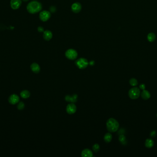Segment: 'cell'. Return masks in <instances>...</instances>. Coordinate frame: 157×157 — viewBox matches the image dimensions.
<instances>
[{
    "mask_svg": "<svg viewBox=\"0 0 157 157\" xmlns=\"http://www.w3.org/2000/svg\"><path fill=\"white\" fill-rule=\"evenodd\" d=\"M119 140L121 142H124L126 140V137L124 135H121L119 137Z\"/></svg>",
    "mask_w": 157,
    "mask_h": 157,
    "instance_id": "23",
    "label": "cell"
},
{
    "mask_svg": "<svg viewBox=\"0 0 157 157\" xmlns=\"http://www.w3.org/2000/svg\"><path fill=\"white\" fill-rule=\"evenodd\" d=\"M145 144L146 147H147V148H150L153 146L154 142V141L153 140L148 138L146 140Z\"/></svg>",
    "mask_w": 157,
    "mask_h": 157,
    "instance_id": "16",
    "label": "cell"
},
{
    "mask_svg": "<svg viewBox=\"0 0 157 157\" xmlns=\"http://www.w3.org/2000/svg\"><path fill=\"white\" fill-rule=\"evenodd\" d=\"M66 57L70 60H75L78 56V52L74 49H69L65 53Z\"/></svg>",
    "mask_w": 157,
    "mask_h": 157,
    "instance_id": "5",
    "label": "cell"
},
{
    "mask_svg": "<svg viewBox=\"0 0 157 157\" xmlns=\"http://www.w3.org/2000/svg\"><path fill=\"white\" fill-rule=\"evenodd\" d=\"M19 101V96L16 94H13L11 95L8 98V101L9 103L12 105H15L18 103Z\"/></svg>",
    "mask_w": 157,
    "mask_h": 157,
    "instance_id": "9",
    "label": "cell"
},
{
    "mask_svg": "<svg viewBox=\"0 0 157 157\" xmlns=\"http://www.w3.org/2000/svg\"><path fill=\"white\" fill-rule=\"evenodd\" d=\"M77 97H78V96L77 94H74V95H73L72 96H70L69 95H67L65 97V99L68 102H70L71 103H75V102H76L77 100Z\"/></svg>",
    "mask_w": 157,
    "mask_h": 157,
    "instance_id": "13",
    "label": "cell"
},
{
    "mask_svg": "<svg viewBox=\"0 0 157 157\" xmlns=\"http://www.w3.org/2000/svg\"><path fill=\"white\" fill-rule=\"evenodd\" d=\"M52 33L49 30H46L44 31L43 37L45 40L46 41H50L52 37Z\"/></svg>",
    "mask_w": 157,
    "mask_h": 157,
    "instance_id": "11",
    "label": "cell"
},
{
    "mask_svg": "<svg viewBox=\"0 0 157 157\" xmlns=\"http://www.w3.org/2000/svg\"><path fill=\"white\" fill-rule=\"evenodd\" d=\"M94 61H93V60H92V61H90V63H89V64H90V65H91V66H93L94 65Z\"/></svg>",
    "mask_w": 157,
    "mask_h": 157,
    "instance_id": "28",
    "label": "cell"
},
{
    "mask_svg": "<svg viewBox=\"0 0 157 157\" xmlns=\"http://www.w3.org/2000/svg\"><path fill=\"white\" fill-rule=\"evenodd\" d=\"M156 116H157V115H156Z\"/></svg>",
    "mask_w": 157,
    "mask_h": 157,
    "instance_id": "30",
    "label": "cell"
},
{
    "mask_svg": "<svg viewBox=\"0 0 157 157\" xmlns=\"http://www.w3.org/2000/svg\"><path fill=\"white\" fill-rule=\"evenodd\" d=\"M25 106V103L21 101V102H19L18 105H17V108L19 110H22L24 109Z\"/></svg>",
    "mask_w": 157,
    "mask_h": 157,
    "instance_id": "21",
    "label": "cell"
},
{
    "mask_svg": "<svg viewBox=\"0 0 157 157\" xmlns=\"http://www.w3.org/2000/svg\"><path fill=\"white\" fill-rule=\"evenodd\" d=\"M147 40L149 42H153L156 39V36L153 33H149L147 35Z\"/></svg>",
    "mask_w": 157,
    "mask_h": 157,
    "instance_id": "19",
    "label": "cell"
},
{
    "mask_svg": "<svg viewBox=\"0 0 157 157\" xmlns=\"http://www.w3.org/2000/svg\"><path fill=\"white\" fill-rule=\"evenodd\" d=\"M77 110V107L74 103H71L67 105L66 107V111L69 114H74Z\"/></svg>",
    "mask_w": 157,
    "mask_h": 157,
    "instance_id": "8",
    "label": "cell"
},
{
    "mask_svg": "<svg viewBox=\"0 0 157 157\" xmlns=\"http://www.w3.org/2000/svg\"><path fill=\"white\" fill-rule=\"evenodd\" d=\"M81 156L83 157H91L93 156L92 151L89 149H85L82 151Z\"/></svg>",
    "mask_w": 157,
    "mask_h": 157,
    "instance_id": "14",
    "label": "cell"
},
{
    "mask_svg": "<svg viewBox=\"0 0 157 157\" xmlns=\"http://www.w3.org/2000/svg\"><path fill=\"white\" fill-rule=\"evenodd\" d=\"M130 84L132 86H136L138 84V81L136 78H132L130 80Z\"/></svg>",
    "mask_w": 157,
    "mask_h": 157,
    "instance_id": "20",
    "label": "cell"
},
{
    "mask_svg": "<svg viewBox=\"0 0 157 157\" xmlns=\"http://www.w3.org/2000/svg\"><path fill=\"white\" fill-rule=\"evenodd\" d=\"M112 136L110 133H107L104 136V140L106 143H109L112 141Z\"/></svg>",
    "mask_w": 157,
    "mask_h": 157,
    "instance_id": "18",
    "label": "cell"
},
{
    "mask_svg": "<svg viewBox=\"0 0 157 157\" xmlns=\"http://www.w3.org/2000/svg\"><path fill=\"white\" fill-rule=\"evenodd\" d=\"M140 90L138 87L132 88L128 92V95L130 98L132 99H138L140 95Z\"/></svg>",
    "mask_w": 157,
    "mask_h": 157,
    "instance_id": "3",
    "label": "cell"
},
{
    "mask_svg": "<svg viewBox=\"0 0 157 157\" xmlns=\"http://www.w3.org/2000/svg\"><path fill=\"white\" fill-rule=\"evenodd\" d=\"M51 14L49 11L44 10L41 12L39 14V18L43 22H46L50 19Z\"/></svg>",
    "mask_w": 157,
    "mask_h": 157,
    "instance_id": "6",
    "label": "cell"
},
{
    "mask_svg": "<svg viewBox=\"0 0 157 157\" xmlns=\"http://www.w3.org/2000/svg\"><path fill=\"white\" fill-rule=\"evenodd\" d=\"M141 96L143 99H144L145 100H147L150 98L151 94L148 91L144 89L141 93Z\"/></svg>",
    "mask_w": 157,
    "mask_h": 157,
    "instance_id": "15",
    "label": "cell"
},
{
    "mask_svg": "<svg viewBox=\"0 0 157 157\" xmlns=\"http://www.w3.org/2000/svg\"><path fill=\"white\" fill-rule=\"evenodd\" d=\"M75 64L79 69H84L88 66L89 62L86 59L84 58H81L76 60Z\"/></svg>",
    "mask_w": 157,
    "mask_h": 157,
    "instance_id": "4",
    "label": "cell"
},
{
    "mask_svg": "<svg viewBox=\"0 0 157 157\" xmlns=\"http://www.w3.org/2000/svg\"><path fill=\"white\" fill-rule=\"evenodd\" d=\"M20 96L24 99H27L29 98L30 96V93L27 90H24L21 92Z\"/></svg>",
    "mask_w": 157,
    "mask_h": 157,
    "instance_id": "17",
    "label": "cell"
},
{
    "mask_svg": "<svg viewBox=\"0 0 157 157\" xmlns=\"http://www.w3.org/2000/svg\"><path fill=\"white\" fill-rule=\"evenodd\" d=\"M11 7L14 10H16L19 9L22 4L21 0H11Z\"/></svg>",
    "mask_w": 157,
    "mask_h": 157,
    "instance_id": "10",
    "label": "cell"
},
{
    "mask_svg": "<svg viewBox=\"0 0 157 157\" xmlns=\"http://www.w3.org/2000/svg\"><path fill=\"white\" fill-rule=\"evenodd\" d=\"M150 135H151V136L152 137H154L156 136V132L155 131H152L151 133L150 134Z\"/></svg>",
    "mask_w": 157,
    "mask_h": 157,
    "instance_id": "27",
    "label": "cell"
},
{
    "mask_svg": "<svg viewBox=\"0 0 157 157\" xmlns=\"http://www.w3.org/2000/svg\"><path fill=\"white\" fill-rule=\"evenodd\" d=\"M81 5L79 2H75L71 6V10L74 13H80L81 10Z\"/></svg>",
    "mask_w": 157,
    "mask_h": 157,
    "instance_id": "7",
    "label": "cell"
},
{
    "mask_svg": "<svg viewBox=\"0 0 157 157\" xmlns=\"http://www.w3.org/2000/svg\"><path fill=\"white\" fill-rule=\"evenodd\" d=\"M41 4L37 1H32L27 6V10L29 13L35 14L40 12L42 9Z\"/></svg>",
    "mask_w": 157,
    "mask_h": 157,
    "instance_id": "1",
    "label": "cell"
},
{
    "mask_svg": "<svg viewBox=\"0 0 157 157\" xmlns=\"http://www.w3.org/2000/svg\"><path fill=\"white\" fill-rule=\"evenodd\" d=\"M50 10L51 12L54 13L56 11V8L55 7H54V6H51L50 8Z\"/></svg>",
    "mask_w": 157,
    "mask_h": 157,
    "instance_id": "25",
    "label": "cell"
},
{
    "mask_svg": "<svg viewBox=\"0 0 157 157\" xmlns=\"http://www.w3.org/2000/svg\"><path fill=\"white\" fill-rule=\"evenodd\" d=\"M139 88H140L141 89L143 90L145 89H146V85H145V84H141L140 85V86H139Z\"/></svg>",
    "mask_w": 157,
    "mask_h": 157,
    "instance_id": "26",
    "label": "cell"
},
{
    "mask_svg": "<svg viewBox=\"0 0 157 157\" xmlns=\"http://www.w3.org/2000/svg\"><path fill=\"white\" fill-rule=\"evenodd\" d=\"M92 149L95 152H96L100 149V146L98 144H95L92 147Z\"/></svg>",
    "mask_w": 157,
    "mask_h": 157,
    "instance_id": "22",
    "label": "cell"
},
{
    "mask_svg": "<svg viewBox=\"0 0 157 157\" xmlns=\"http://www.w3.org/2000/svg\"><path fill=\"white\" fill-rule=\"evenodd\" d=\"M37 30L39 32H44V28L42 27V26H39L37 28Z\"/></svg>",
    "mask_w": 157,
    "mask_h": 157,
    "instance_id": "24",
    "label": "cell"
},
{
    "mask_svg": "<svg viewBox=\"0 0 157 157\" xmlns=\"http://www.w3.org/2000/svg\"><path fill=\"white\" fill-rule=\"evenodd\" d=\"M107 131L110 132H115L119 128V122L114 118H110L107 120L106 123Z\"/></svg>",
    "mask_w": 157,
    "mask_h": 157,
    "instance_id": "2",
    "label": "cell"
},
{
    "mask_svg": "<svg viewBox=\"0 0 157 157\" xmlns=\"http://www.w3.org/2000/svg\"><path fill=\"white\" fill-rule=\"evenodd\" d=\"M30 68L32 71L35 73H38L40 72V66L36 63H33L30 66Z\"/></svg>",
    "mask_w": 157,
    "mask_h": 157,
    "instance_id": "12",
    "label": "cell"
},
{
    "mask_svg": "<svg viewBox=\"0 0 157 157\" xmlns=\"http://www.w3.org/2000/svg\"><path fill=\"white\" fill-rule=\"evenodd\" d=\"M23 0L24 1H28L29 0Z\"/></svg>",
    "mask_w": 157,
    "mask_h": 157,
    "instance_id": "29",
    "label": "cell"
}]
</instances>
